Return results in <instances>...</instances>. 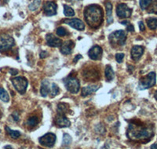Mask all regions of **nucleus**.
I'll return each instance as SVG.
<instances>
[{
    "mask_svg": "<svg viewBox=\"0 0 157 149\" xmlns=\"http://www.w3.org/2000/svg\"><path fill=\"white\" fill-rule=\"evenodd\" d=\"M149 13H153L157 14V0H155V2H153V3L152 4L149 9Z\"/></svg>",
    "mask_w": 157,
    "mask_h": 149,
    "instance_id": "obj_32",
    "label": "nucleus"
},
{
    "mask_svg": "<svg viewBox=\"0 0 157 149\" xmlns=\"http://www.w3.org/2000/svg\"><path fill=\"white\" fill-rule=\"evenodd\" d=\"M3 149H13V147H11L10 145H6V146H5V147H4Z\"/></svg>",
    "mask_w": 157,
    "mask_h": 149,
    "instance_id": "obj_41",
    "label": "nucleus"
},
{
    "mask_svg": "<svg viewBox=\"0 0 157 149\" xmlns=\"http://www.w3.org/2000/svg\"><path fill=\"white\" fill-rule=\"evenodd\" d=\"M41 149H42V148H41Z\"/></svg>",
    "mask_w": 157,
    "mask_h": 149,
    "instance_id": "obj_45",
    "label": "nucleus"
},
{
    "mask_svg": "<svg viewBox=\"0 0 157 149\" xmlns=\"http://www.w3.org/2000/svg\"><path fill=\"white\" fill-rule=\"evenodd\" d=\"M47 55H48L47 52L42 51L41 53H40V58H45V57H47Z\"/></svg>",
    "mask_w": 157,
    "mask_h": 149,
    "instance_id": "obj_36",
    "label": "nucleus"
},
{
    "mask_svg": "<svg viewBox=\"0 0 157 149\" xmlns=\"http://www.w3.org/2000/svg\"><path fill=\"white\" fill-rule=\"evenodd\" d=\"M144 53V47L141 46H134L131 49V57L134 61H137Z\"/></svg>",
    "mask_w": 157,
    "mask_h": 149,
    "instance_id": "obj_16",
    "label": "nucleus"
},
{
    "mask_svg": "<svg viewBox=\"0 0 157 149\" xmlns=\"http://www.w3.org/2000/svg\"><path fill=\"white\" fill-rule=\"evenodd\" d=\"M152 0H140V6L141 10H146L152 2Z\"/></svg>",
    "mask_w": 157,
    "mask_h": 149,
    "instance_id": "obj_29",
    "label": "nucleus"
},
{
    "mask_svg": "<svg viewBox=\"0 0 157 149\" xmlns=\"http://www.w3.org/2000/svg\"><path fill=\"white\" fill-rule=\"evenodd\" d=\"M98 90V86L96 85H91L87 86H84L82 89V97H86L89 96L93 93L96 92Z\"/></svg>",
    "mask_w": 157,
    "mask_h": 149,
    "instance_id": "obj_17",
    "label": "nucleus"
},
{
    "mask_svg": "<svg viewBox=\"0 0 157 149\" xmlns=\"http://www.w3.org/2000/svg\"><path fill=\"white\" fill-rule=\"evenodd\" d=\"M150 149H157V143L152 144L151 147H150Z\"/></svg>",
    "mask_w": 157,
    "mask_h": 149,
    "instance_id": "obj_38",
    "label": "nucleus"
},
{
    "mask_svg": "<svg viewBox=\"0 0 157 149\" xmlns=\"http://www.w3.org/2000/svg\"><path fill=\"white\" fill-rule=\"evenodd\" d=\"M64 14L66 17H73L75 15L73 9L67 5L64 6Z\"/></svg>",
    "mask_w": 157,
    "mask_h": 149,
    "instance_id": "obj_26",
    "label": "nucleus"
},
{
    "mask_svg": "<svg viewBox=\"0 0 157 149\" xmlns=\"http://www.w3.org/2000/svg\"><path fill=\"white\" fill-rule=\"evenodd\" d=\"M153 135V126L136 122L129 125L127 131V136L130 140L145 143L149 141Z\"/></svg>",
    "mask_w": 157,
    "mask_h": 149,
    "instance_id": "obj_1",
    "label": "nucleus"
},
{
    "mask_svg": "<svg viewBox=\"0 0 157 149\" xmlns=\"http://www.w3.org/2000/svg\"><path fill=\"white\" fill-rule=\"evenodd\" d=\"M6 132H7L8 134H9L13 139H17V138H18L20 136H21V133H20L18 130H11V129H10L8 126H6Z\"/></svg>",
    "mask_w": 157,
    "mask_h": 149,
    "instance_id": "obj_23",
    "label": "nucleus"
},
{
    "mask_svg": "<svg viewBox=\"0 0 157 149\" xmlns=\"http://www.w3.org/2000/svg\"><path fill=\"white\" fill-rule=\"evenodd\" d=\"M11 71H13V72H11V74H13V75H14L15 74H17V70H11Z\"/></svg>",
    "mask_w": 157,
    "mask_h": 149,
    "instance_id": "obj_40",
    "label": "nucleus"
},
{
    "mask_svg": "<svg viewBox=\"0 0 157 149\" xmlns=\"http://www.w3.org/2000/svg\"><path fill=\"white\" fill-rule=\"evenodd\" d=\"M90 58L94 60H100L102 56V49L99 46H94L90 50L88 53Z\"/></svg>",
    "mask_w": 157,
    "mask_h": 149,
    "instance_id": "obj_13",
    "label": "nucleus"
},
{
    "mask_svg": "<svg viewBox=\"0 0 157 149\" xmlns=\"http://www.w3.org/2000/svg\"><path fill=\"white\" fill-rule=\"evenodd\" d=\"M146 23L150 29L155 30L157 29V18H148L146 20Z\"/></svg>",
    "mask_w": 157,
    "mask_h": 149,
    "instance_id": "obj_21",
    "label": "nucleus"
},
{
    "mask_svg": "<svg viewBox=\"0 0 157 149\" xmlns=\"http://www.w3.org/2000/svg\"><path fill=\"white\" fill-rule=\"evenodd\" d=\"M80 58H82V56H81V55H77V57H75V60H74V61H75V62H76L77 60H78V59H80Z\"/></svg>",
    "mask_w": 157,
    "mask_h": 149,
    "instance_id": "obj_39",
    "label": "nucleus"
},
{
    "mask_svg": "<svg viewBox=\"0 0 157 149\" xmlns=\"http://www.w3.org/2000/svg\"><path fill=\"white\" fill-rule=\"evenodd\" d=\"M0 100H2L3 102H9L10 101L9 94L2 87H0Z\"/></svg>",
    "mask_w": 157,
    "mask_h": 149,
    "instance_id": "obj_22",
    "label": "nucleus"
},
{
    "mask_svg": "<svg viewBox=\"0 0 157 149\" xmlns=\"http://www.w3.org/2000/svg\"><path fill=\"white\" fill-rule=\"evenodd\" d=\"M40 5H41V0H34V1L29 6V8L30 10L35 11L40 6Z\"/></svg>",
    "mask_w": 157,
    "mask_h": 149,
    "instance_id": "obj_27",
    "label": "nucleus"
},
{
    "mask_svg": "<svg viewBox=\"0 0 157 149\" xmlns=\"http://www.w3.org/2000/svg\"><path fill=\"white\" fill-rule=\"evenodd\" d=\"M47 45L51 47H59L62 44L61 39L54 36L53 34H48L47 36Z\"/></svg>",
    "mask_w": 157,
    "mask_h": 149,
    "instance_id": "obj_15",
    "label": "nucleus"
},
{
    "mask_svg": "<svg viewBox=\"0 0 157 149\" xmlns=\"http://www.w3.org/2000/svg\"><path fill=\"white\" fill-rule=\"evenodd\" d=\"M64 23L67 24L69 26L72 27L73 29H77V30L82 31L85 29V25L83 22L79 19L74 18V19H66L64 21Z\"/></svg>",
    "mask_w": 157,
    "mask_h": 149,
    "instance_id": "obj_12",
    "label": "nucleus"
},
{
    "mask_svg": "<svg viewBox=\"0 0 157 149\" xmlns=\"http://www.w3.org/2000/svg\"><path fill=\"white\" fill-rule=\"evenodd\" d=\"M127 29L128 32H134V26H133L132 25H130V24H129V25H127Z\"/></svg>",
    "mask_w": 157,
    "mask_h": 149,
    "instance_id": "obj_34",
    "label": "nucleus"
},
{
    "mask_svg": "<svg viewBox=\"0 0 157 149\" xmlns=\"http://www.w3.org/2000/svg\"><path fill=\"white\" fill-rule=\"evenodd\" d=\"M84 18L90 27L98 29L103 21V10L98 5H90L84 10Z\"/></svg>",
    "mask_w": 157,
    "mask_h": 149,
    "instance_id": "obj_2",
    "label": "nucleus"
},
{
    "mask_svg": "<svg viewBox=\"0 0 157 149\" xmlns=\"http://www.w3.org/2000/svg\"><path fill=\"white\" fill-rule=\"evenodd\" d=\"M56 32H57V35L58 36H65L67 35L66 29L63 28V27H59V28H57Z\"/></svg>",
    "mask_w": 157,
    "mask_h": 149,
    "instance_id": "obj_31",
    "label": "nucleus"
},
{
    "mask_svg": "<svg viewBox=\"0 0 157 149\" xmlns=\"http://www.w3.org/2000/svg\"><path fill=\"white\" fill-rule=\"evenodd\" d=\"M154 97H155V100H156V101H157V91L155 93V94H154Z\"/></svg>",
    "mask_w": 157,
    "mask_h": 149,
    "instance_id": "obj_43",
    "label": "nucleus"
},
{
    "mask_svg": "<svg viewBox=\"0 0 157 149\" xmlns=\"http://www.w3.org/2000/svg\"><path fill=\"white\" fill-rule=\"evenodd\" d=\"M68 109V105L65 103L59 104L58 106H57V112H58V114H63V115H64L67 112Z\"/></svg>",
    "mask_w": 157,
    "mask_h": 149,
    "instance_id": "obj_24",
    "label": "nucleus"
},
{
    "mask_svg": "<svg viewBox=\"0 0 157 149\" xmlns=\"http://www.w3.org/2000/svg\"><path fill=\"white\" fill-rule=\"evenodd\" d=\"M71 137L68 133H64L63 135V140H62V145L63 146H68L71 143Z\"/></svg>",
    "mask_w": 157,
    "mask_h": 149,
    "instance_id": "obj_25",
    "label": "nucleus"
},
{
    "mask_svg": "<svg viewBox=\"0 0 157 149\" xmlns=\"http://www.w3.org/2000/svg\"><path fill=\"white\" fill-rule=\"evenodd\" d=\"M56 141V135L53 133H47L39 137V144L47 147H52Z\"/></svg>",
    "mask_w": 157,
    "mask_h": 149,
    "instance_id": "obj_8",
    "label": "nucleus"
},
{
    "mask_svg": "<svg viewBox=\"0 0 157 149\" xmlns=\"http://www.w3.org/2000/svg\"><path fill=\"white\" fill-rule=\"evenodd\" d=\"M39 123V119H38L36 116H33V117H31L28 119L27 121V125L30 127H34L36 125Z\"/></svg>",
    "mask_w": 157,
    "mask_h": 149,
    "instance_id": "obj_28",
    "label": "nucleus"
},
{
    "mask_svg": "<svg viewBox=\"0 0 157 149\" xmlns=\"http://www.w3.org/2000/svg\"><path fill=\"white\" fill-rule=\"evenodd\" d=\"M155 78H156V75H155V72L148 73L146 76L142 77L140 79L138 89L141 90H147L152 87L155 84Z\"/></svg>",
    "mask_w": 157,
    "mask_h": 149,
    "instance_id": "obj_3",
    "label": "nucleus"
},
{
    "mask_svg": "<svg viewBox=\"0 0 157 149\" xmlns=\"http://www.w3.org/2000/svg\"><path fill=\"white\" fill-rule=\"evenodd\" d=\"M15 42L13 38L7 34H2L0 36V51L4 52L10 50L14 46Z\"/></svg>",
    "mask_w": 157,
    "mask_h": 149,
    "instance_id": "obj_6",
    "label": "nucleus"
},
{
    "mask_svg": "<svg viewBox=\"0 0 157 149\" xmlns=\"http://www.w3.org/2000/svg\"><path fill=\"white\" fill-rule=\"evenodd\" d=\"M0 132H1V130H0Z\"/></svg>",
    "mask_w": 157,
    "mask_h": 149,
    "instance_id": "obj_44",
    "label": "nucleus"
},
{
    "mask_svg": "<svg viewBox=\"0 0 157 149\" xmlns=\"http://www.w3.org/2000/svg\"><path fill=\"white\" fill-rule=\"evenodd\" d=\"M124 53H117L116 55V60L118 63H122L123 62V60L124 58Z\"/></svg>",
    "mask_w": 157,
    "mask_h": 149,
    "instance_id": "obj_33",
    "label": "nucleus"
},
{
    "mask_svg": "<svg viewBox=\"0 0 157 149\" xmlns=\"http://www.w3.org/2000/svg\"><path fill=\"white\" fill-rule=\"evenodd\" d=\"M16 113H17V112H15V113L13 114V117L14 118L15 121H18V120H19V117H18L17 114V116H16Z\"/></svg>",
    "mask_w": 157,
    "mask_h": 149,
    "instance_id": "obj_37",
    "label": "nucleus"
},
{
    "mask_svg": "<svg viewBox=\"0 0 157 149\" xmlns=\"http://www.w3.org/2000/svg\"><path fill=\"white\" fill-rule=\"evenodd\" d=\"M132 10L124 3H121L116 7V15L120 18H128L131 16Z\"/></svg>",
    "mask_w": 157,
    "mask_h": 149,
    "instance_id": "obj_9",
    "label": "nucleus"
},
{
    "mask_svg": "<svg viewBox=\"0 0 157 149\" xmlns=\"http://www.w3.org/2000/svg\"><path fill=\"white\" fill-rule=\"evenodd\" d=\"M139 29H140V31H141V32H143V31H145V25H144V23H143L142 21H140L139 22Z\"/></svg>",
    "mask_w": 157,
    "mask_h": 149,
    "instance_id": "obj_35",
    "label": "nucleus"
},
{
    "mask_svg": "<svg viewBox=\"0 0 157 149\" xmlns=\"http://www.w3.org/2000/svg\"><path fill=\"white\" fill-rule=\"evenodd\" d=\"M12 83L16 89V90L21 94H24L26 92L28 87V80L25 78V77L18 76L15 77V78L11 79Z\"/></svg>",
    "mask_w": 157,
    "mask_h": 149,
    "instance_id": "obj_5",
    "label": "nucleus"
},
{
    "mask_svg": "<svg viewBox=\"0 0 157 149\" xmlns=\"http://www.w3.org/2000/svg\"><path fill=\"white\" fill-rule=\"evenodd\" d=\"M74 46H75V43L71 40H68V41L64 42L62 43L61 46V53L64 54V55H68L71 53L72 50H73Z\"/></svg>",
    "mask_w": 157,
    "mask_h": 149,
    "instance_id": "obj_14",
    "label": "nucleus"
},
{
    "mask_svg": "<svg viewBox=\"0 0 157 149\" xmlns=\"http://www.w3.org/2000/svg\"><path fill=\"white\" fill-rule=\"evenodd\" d=\"M54 123L56 124V126L61 128L69 127L71 125V122L69 121V119L63 114H57L54 119Z\"/></svg>",
    "mask_w": 157,
    "mask_h": 149,
    "instance_id": "obj_10",
    "label": "nucleus"
},
{
    "mask_svg": "<svg viewBox=\"0 0 157 149\" xmlns=\"http://www.w3.org/2000/svg\"><path fill=\"white\" fill-rule=\"evenodd\" d=\"M105 77L108 81H112L115 77L114 71L109 65H107L105 67Z\"/></svg>",
    "mask_w": 157,
    "mask_h": 149,
    "instance_id": "obj_20",
    "label": "nucleus"
},
{
    "mask_svg": "<svg viewBox=\"0 0 157 149\" xmlns=\"http://www.w3.org/2000/svg\"><path fill=\"white\" fill-rule=\"evenodd\" d=\"M64 85L66 87L67 90L69 91L71 94H77L79 90L80 83L79 81L75 77L69 76L64 81Z\"/></svg>",
    "mask_w": 157,
    "mask_h": 149,
    "instance_id": "obj_7",
    "label": "nucleus"
},
{
    "mask_svg": "<svg viewBox=\"0 0 157 149\" xmlns=\"http://www.w3.org/2000/svg\"><path fill=\"white\" fill-rule=\"evenodd\" d=\"M49 92V82L47 80H43V82H42L41 89H40V94H41V96L43 97H46L48 95Z\"/></svg>",
    "mask_w": 157,
    "mask_h": 149,
    "instance_id": "obj_19",
    "label": "nucleus"
},
{
    "mask_svg": "<svg viewBox=\"0 0 157 149\" xmlns=\"http://www.w3.org/2000/svg\"><path fill=\"white\" fill-rule=\"evenodd\" d=\"M121 24H122V25H126V24L129 25V24H130V23H129L128 21H123L121 22Z\"/></svg>",
    "mask_w": 157,
    "mask_h": 149,
    "instance_id": "obj_42",
    "label": "nucleus"
},
{
    "mask_svg": "<svg viewBox=\"0 0 157 149\" xmlns=\"http://www.w3.org/2000/svg\"><path fill=\"white\" fill-rule=\"evenodd\" d=\"M57 6L54 2H47L43 6V10L47 16L51 17L57 13Z\"/></svg>",
    "mask_w": 157,
    "mask_h": 149,
    "instance_id": "obj_11",
    "label": "nucleus"
},
{
    "mask_svg": "<svg viewBox=\"0 0 157 149\" xmlns=\"http://www.w3.org/2000/svg\"><path fill=\"white\" fill-rule=\"evenodd\" d=\"M105 8H106V14H107V24L110 25L111 23H113V19L112 13H113V5L110 2H105Z\"/></svg>",
    "mask_w": 157,
    "mask_h": 149,
    "instance_id": "obj_18",
    "label": "nucleus"
},
{
    "mask_svg": "<svg viewBox=\"0 0 157 149\" xmlns=\"http://www.w3.org/2000/svg\"><path fill=\"white\" fill-rule=\"evenodd\" d=\"M109 40L112 44L123 46L127 40V32L123 30L116 31L109 36Z\"/></svg>",
    "mask_w": 157,
    "mask_h": 149,
    "instance_id": "obj_4",
    "label": "nucleus"
},
{
    "mask_svg": "<svg viewBox=\"0 0 157 149\" xmlns=\"http://www.w3.org/2000/svg\"><path fill=\"white\" fill-rule=\"evenodd\" d=\"M59 92H60V89H59V87L57 86V84L52 83V86H51V95H52V97L57 96V94H59Z\"/></svg>",
    "mask_w": 157,
    "mask_h": 149,
    "instance_id": "obj_30",
    "label": "nucleus"
}]
</instances>
